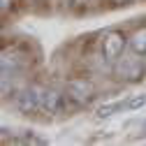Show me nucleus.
<instances>
[{
	"mask_svg": "<svg viewBox=\"0 0 146 146\" xmlns=\"http://www.w3.org/2000/svg\"><path fill=\"white\" fill-rule=\"evenodd\" d=\"M42 100H44V88L42 86H28L16 95V109L21 114H35L42 111Z\"/></svg>",
	"mask_w": 146,
	"mask_h": 146,
	"instance_id": "obj_1",
	"label": "nucleus"
},
{
	"mask_svg": "<svg viewBox=\"0 0 146 146\" xmlns=\"http://www.w3.org/2000/svg\"><path fill=\"white\" fill-rule=\"evenodd\" d=\"M65 90H67V98L74 104H79V107L88 104L95 98V88H93V84L88 79H70L65 84Z\"/></svg>",
	"mask_w": 146,
	"mask_h": 146,
	"instance_id": "obj_2",
	"label": "nucleus"
},
{
	"mask_svg": "<svg viewBox=\"0 0 146 146\" xmlns=\"http://www.w3.org/2000/svg\"><path fill=\"white\" fill-rule=\"evenodd\" d=\"M127 42H130V40H125V35L121 30L104 33V37H102V58L104 60H118Z\"/></svg>",
	"mask_w": 146,
	"mask_h": 146,
	"instance_id": "obj_3",
	"label": "nucleus"
},
{
	"mask_svg": "<svg viewBox=\"0 0 146 146\" xmlns=\"http://www.w3.org/2000/svg\"><path fill=\"white\" fill-rule=\"evenodd\" d=\"M144 72H146L144 63L135 60V58H125L123 63L116 65V77L123 81H139V79H144Z\"/></svg>",
	"mask_w": 146,
	"mask_h": 146,
	"instance_id": "obj_4",
	"label": "nucleus"
},
{
	"mask_svg": "<svg viewBox=\"0 0 146 146\" xmlns=\"http://www.w3.org/2000/svg\"><path fill=\"white\" fill-rule=\"evenodd\" d=\"M65 109V95L56 88H44V100H42V111L46 114H60Z\"/></svg>",
	"mask_w": 146,
	"mask_h": 146,
	"instance_id": "obj_5",
	"label": "nucleus"
},
{
	"mask_svg": "<svg viewBox=\"0 0 146 146\" xmlns=\"http://www.w3.org/2000/svg\"><path fill=\"white\" fill-rule=\"evenodd\" d=\"M130 49L137 53V56H146V26H141L139 30H135V35L130 37Z\"/></svg>",
	"mask_w": 146,
	"mask_h": 146,
	"instance_id": "obj_6",
	"label": "nucleus"
},
{
	"mask_svg": "<svg viewBox=\"0 0 146 146\" xmlns=\"http://www.w3.org/2000/svg\"><path fill=\"white\" fill-rule=\"evenodd\" d=\"M125 104L123 102H111V104H104V107H100L98 109V118H109V116H114L116 111H121Z\"/></svg>",
	"mask_w": 146,
	"mask_h": 146,
	"instance_id": "obj_7",
	"label": "nucleus"
},
{
	"mask_svg": "<svg viewBox=\"0 0 146 146\" xmlns=\"http://www.w3.org/2000/svg\"><path fill=\"white\" fill-rule=\"evenodd\" d=\"M144 104H146V95H144V93H141V95H135L130 102H125L127 109H139V107H144Z\"/></svg>",
	"mask_w": 146,
	"mask_h": 146,
	"instance_id": "obj_8",
	"label": "nucleus"
},
{
	"mask_svg": "<svg viewBox=\"0 0 146 146\" xmlns=\"http://www.w3.org/2000/svg\"><path fill=\"white\" fill-rule=\"evenodd\" d=\"M21 141H26V144H46V139H42V137H35V135H23V139Z\"/></svg>",
	"mask_w": 146,
	"mask_h": 146,
	"instance_id": "obj_9",
	"label": "nucleus"
},
{
	"mask_svg": "<svg viewBox=\"0 0 146 146\" xmlns=\"http://www.w3.org/2000/svg\"><path fill=\"white\" fill-rule=\"evenodd\" d=\"M12 7V0H0V9H3V14H7Z\"/></svg>",
	"mask_w": 146,
	"mask_h": 146,
	"instance_id": "obj_10",
	"label": "nucleus"
},
{
	"mask_svg": "<svg viewBox=\"0 0 146 146\" xmlns=\"http://www.w3.org/2000/svg\"><path fill=\"white\" fill-rule=\"evenodd\" d=\"M114 5H125V3H130V0H111Z\"/></svg>",
	"mask_w": 146,
	"mask_h": 146,
	"instance_id": "obj_11",
	"label": "nucleus"
}]
</instances>
